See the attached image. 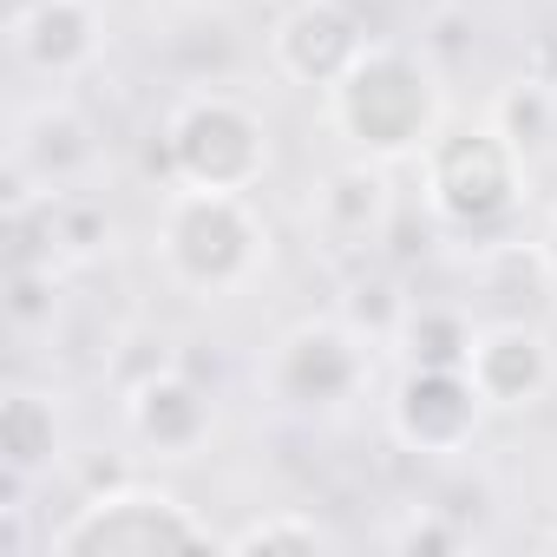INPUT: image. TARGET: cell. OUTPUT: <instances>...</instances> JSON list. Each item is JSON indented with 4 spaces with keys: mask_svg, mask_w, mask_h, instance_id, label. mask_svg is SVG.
<instances>
[{
    "mask_svg": "<svg viewBox=\"0 0 557 557\" xmlns=\"http://www.w3.org/2000/svg\"><path fill=\"white\" fill-rule=\"evenodd\" d=\"M394 216H400V197H394L387 164H374V158H348V164L322 171L309 190V236L329 256H374L387 243Z\"/></svg>",
    "mask_w": 557,
    "mask_h": 557,
    "instance_id": "obj_10",
    "label": "cell"
},
{
    "mask_svg": "<svg viewBox=\"0 0 557 557\" xmlns=\"http://www.w3.org/2000/svg\"><path fill=\"white\" fill-rule=\"evenodd\" d=\"M256 387L289 420H309V426L342 420L374 387V342L361 329H348L342 315H302L269 342Z\"/></svg>",
    "mask_w": 557,
    "mask_h": 557,
    "instance_id": "obj_5",
    "label": "cell"
},
{
    "mask_svg": "<svg viewBox=\"0 0 557 557\" xmlns=\"http://www.w3.org/2000/svg\"><path fill=\"white\" fill-rule=\"evenodd\" d=\"M0 459H8V485H34L66 466V413L40 387H14L0 407Z\"/></svg>",
    "mask_w": 557,
    "mask_h": 557,
    "instance_id": "obj_14",
    "label": "cell"
},
{
    "mask_svg": "<svg viewBox=\"0 0 557 557\" xmlns=\"http://www.w3.org/2000/svg\"><path fill=\"white\" fill-rule=\"evenodd\" d=\"M322 106H329V125L348 145V158L400 164V158H420L433 145V132L446 125V73L426 47L374 40L355 60V73L322 92Z\"/></svg>",
    "mask_w": 557,
    "mask_h": 557,
    "instance_id": "obj_1",
    "label": "cell"
},
{
    "mask_svg": "<svg viewBox=\"0 0 557 557\" xmlns=\"http://www.w3.org/2000/svg\"><path fill=\"white\" fill-rule=\"evenodd\" d=\"M531 158L492 119H446L420 151V203L446 236L492 243L518 223Z\"/></svg>",
    "mask_w": 557,
    "mask_h": 557,
    "instance_id": "obj_2",
    "label": "cell"
},
{
    "mask_svg": "<svg viewBox=\"0 0 557 557\" xmlns=\"http://www.w3.org/2000/svg\"><path fill=\"white\" fill-rule=\"evenodd\" d=\"M466 34H472V14H466V8H440V14L426 21V34H420V47H426V53L440 60V73H446V66H453V60H459V53L472 47Z\"/></svg>",
    "mask_w": 557,
    "mask_h": 557,
    "instance_id": "obj_22",
    "label": "cell"
},
{
    "mask_svg": "<svg viewBox=\"0 0 557 557\" xmlns=\"http://www.w3.org/2000/svg\"><path fill=\"white\" fill-rule=\"evenodd\" d=\"M466 374H472V387H479V400L492 413H531L557 387V348H550V335L537 322L498 315V322H479Z\"/></svg>",
    "mask_w": 557,
    "mask_h": 557,
    "instance_id": "obj_11",
    "label": "cell"
},
{
    "mask_svg": "<svg viewBox=\"0 0 557 557\" xmlns=\"http://www.w3.org/2000/svg\"><path fill=\"white\" fill-rule=\"evenodd\" d=\"M472 335H479V322H472L466 302H420V296H413V309H407L394 348H400L407 368H466Z\"/></svg>",
    "mask_w": 557,
    "mask_h": 557,
    "instance_id": "obj_15",
    "label": "cell"
},
{
    "mask_svg": "<svg viewBox=\"0 0 557 557\" xmlns=\"http://www.w3.org/2000/svg\"><path fill=\"white\" fill-rule=\"evenodd\" d=\"M158 164L190 190H256L275 164L269 119L230 86H190L158 125Z\"/></svg>",
    "mask_w": 557,
    "mask_h": 557,
    "instance_id": "obj_4",
    "label": "cell"
},
{
    "mask_svg": "<svg viewBox=\"0 0 557 557\" xmlns=\"http://www.w3.org/2000/svg\"><path fill=\"white\" fill-rule=\"evenodd\" d=\"M60 315V269L53 262H8V322L21 335L53 329Z\"/></svg>",
    "mask_w": 557,
    "mask_h": 557,
    "instance_id": "obj_20",
    "label": "cell"
},
{
    "mask_svg": "<svg viewBox=\"0 0 557 557\" xmlns=\"http://www.w3.org/2000/svg\"><path fill=\"white\" fill-rule=\"evenodd\" d=\"M342 537L315 518V511H296V505H283V511H262V518H249V524H236V531H223V550H335Z\"/></svg>",
    "mask_w": 557,
    "mask_h": 557,
    "instance_id": "obj_19",
    "label": "cell"
},
{
    "mask_svg": "<svg viewBox=\"0 0 557 557\" xmlns=\"http://www.w3.org/2000/svg\"><path fill=\"white\" fill-rule=\"evenodd\" d=\"M158 550H223V531L151 479L86 492L73 518L47 531V557H158Z\"/></svg>",
    "mask_w": 557,
    "mask_h": 557,
    "instance_id": "obj_6",
    "label": "cell"
},
{
    "mask_svg": "<svg viewBox=\"0 0 557 557\" xmlns=\"http://www.w3.org/2000/svg\"><path fill=\"white\" fill-rule=\"evenodd\" d=\"M407 309H413V296H407L400 262H368V269H355V275H348V289H342V322H348V329H361L374 348H381V342L394 348V335H400Z\"/></svg>",
    "mask_w": 557,
    "mask_h": 557,
    "instance_id": "obj_16",
    "label": "cell"
},
{
    "mask_svg": "<svg viewBox=\"0 0 557 557\" xmlns=\"http://www.w3.org/2000/svg\"><path fill=\"white\" fill-rule=\"evenodd\" d=\"M387 544H394V550L440 557V550H459V544H466V524H459V518H446L440 505H413V511L387 531Z\"/></svg>",
    "mask_w": 557,
    "mask_h": 557,
    "instance_id": "obj_21",
    "label": "cell"
},
{
    "mask_svg": "<svg viewBox=\"0 0 557 557\" xmlns=\"http://www.w3.org/2000/svg\"><path fill=\"white\" fill-rule=\"evenodd\" d=\"M112 236H119V223H112L106 197H92V190H60L53 197V243H60V262L66 269L99 262L112 249Z\"/></svg>",
    "mask_w": 557,
    "mask_h": 557,
    "instance_id": "obj_18",
    "label": "cell"
},
{
    "mask_svg": "<svg viewBox=\"0 0 557 557\" xmlns=\"http://www.w3.org/2000/svg\"><path fill=\"white\" fill-rule=\"evenodd\" d=\"M485 413L492 407L479 400L466 368H407L387 394V433L420 459H459L479 440Z\"/></svg>",
    "mask_w": 557,
    "mask_h": 557,
    "instance_id": "obj_9",
    "label": "cell"
},
{
    "mask_svg": "<svg viewBox=\"0 0 557 557\" xmlns=\"http://www.w3.org/2000/svg\"><path fill=\"white\" fill-rule=\"evenodd\" d=\"M99 171V125L66 106L47 99L14 125L8 145V210L34 203V197H60V190H86V177Z\"/></svg>",
    "mask_w": 557,
    "mask_h": 557,
    "instance_id": "obj_7",
    "label": "cell"
},
{
    "mask_svg": "<svg viewBox=\"0 0 557 557\" xmlns=\"http://www.w3.org/2000/svg\"><path fill=\"white\" fill-rule=\"evenodd\" d=\"M531 249H537V262H544V275H550V289H557V210L537 223V236H531Z\"/></svg>",
    "mask_w": 557,
    "mask_h": 557,
    "instance_id": "obj_24",
    "label": "cell"
},
{
    "mask_svg": "<svg viewBox=\"0 0 557 557\" xmlns=\"http://www.w3.org/2000/svg\"><path fill=\"white\" fill-rule=\"evenodd\" d=\"M269 223L249 203V190H190L171 184L164 210H158V269L184 296H236L249 289L262 262H269Z\"/></svg>",
    "mask_w": 557,
    "mask_h": 557,
    "instance_id": "obj_3",
    "label": "cell"
},
{
    "mask_svg": "<svg viewBox=\"0 0 557 557\" xmlns=\"http://www.w3.org/2000/svg\"><path fill=\"white\" fill-rule=\"evenodd\" d=\"M8 47L34 79H79L106 53V14L99 0H21L8 21Z\"/></svg>",
    "mask_w": 557,
    "mask_h": 557,
    "instance_id": "obj_13",
    "label": "cell"
},
{
    "mask_svg": "<svg viewBox=\"0 0 557 557\" xmlns=\"http://www.w3.org/2000/svg\"><path fill=\"white\" fill-rule=\"evenodd\" d=\"M374 47L355 0H289L269 27V66L302 92H329L355 73V60Z\"/></svg>",
    "mask_w": 557,
    "mask_h": 557,
    "instance_id": "obj_8",
    "label": "cell"
},
{
    "mask_svg": "<svg viewBox=\"0 0 557 557\" xmlns=\"http://www.w3.org/2000/svg\"><path fill=\"white\" fill-rule=\"evenodd\" d=\"M485 119L537 164L544 151H557V86L550 79H531V73H518L511 86H498V99L485 106Z\"/></svg>",
    "mask_w": 557,
    "mask_h": 557,
    "instance_id": "obj_17",
    "label": "cell"
},
{
    "mask_svg": "<svg viewBox=\"0 0 557 557\" xmlns=\"http://www.w3.org/2000/svg\"><path fill=\"white\" fill-rule=\"evenodd\" d=\"M27 550V505H21V485L8 498V511H0V557H21Z\"/></svg>",
    "mask_w": 557,
    "mask_h": 557,
    "instance_id": "obj_23",
    "label": "cell"
},
{
    "mask_svg": "<svg viewBox=\"0 0 557 557\" xmlns=\"http://www.w3.org/2000/svg\"><path fill=\"white\" fill-rule=\"evenodd\" d=\"M125 433L151 459H197L210 446V433H216V400H210V387L197 374H184L171 361V368L125 387Z\"/></svg>",
    "mask_w": 557,
    "mask_h": 557,
    "instance_id": "obj_12",
    "label": "cell"
}]
</instances>
